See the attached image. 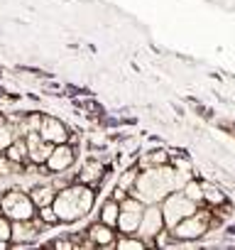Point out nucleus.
Here are the masks:
<instances>
[{"label":"nucleus","instance_id":"16","mask_svg":"<svg viewBox=\"0 0 235 250\" xmlns=\"http://www.w3.org/2000/svg\"><path fill=\"white\" fill-rule=\"evenodd\" d=\"M150 248L137 233H118L115 238V250H145Z\"/></svg>","mask_w":235,"mask_h":250},{"label":"nucleus","instance_id":"15","mask_svg":"<svg viewBox=\"0 0 235 250\" xmlns=\"http://www.w3.org/2000/svg\"><path fill=\"white\" fill-rule=\"evenodd\" d=\"M223 201H228L225 191H223L218 184H213L211 179H203V204H206L208 208H213V206H220Z\"/></svg>","mask_w":235,"mask_h":250},{"label":"nucleus","instance_id":"4","mask_svg":"<svg viewBox=\"0 0 235 250\" xmlns=\"http://www.w3.org/2000/svg\"><path fill=\"white\" fill-rule=\"evenodd\" d=\"M198 206H201V204L191 201L181 189L167 194V196L159 201V208H162V216H164V226H167V228H174L181 218H186L189 213H194Z\"/></svg>","mask_w":235,"mask_h":250},{"label":"nucleus","instance_id":"19","mask_svg":"<svg viewBox=\"0 0 235 250\" xmlns=\"http://www.w3.org/2000/svg\"><path fill=\"white\" fill-rule=\"evenodd\" d=\"M3 152H5L15 165H25V162H27V143H25V138H15Z\"/></svg>","mask_w":235,"mask_h":250},{"label":"nucleus","instance_id":"26","mask_svg":"<svg viewBox=\"0 0 235 250\" xmlns=\"http://www.w3.org/2000/svg\"><path fill=\"white\" fill-rule=\"evenodd\" d=\"M8 248H10V243H8V240H0V250H8Z\"/></svg>","mask_w":235,"mask_h":250},{"label":"nucleus","instance_id":"21","mask_svg":"<svg viewBox=\"0 0 235 250\" xmlns=\"http://www.w3.org/2000/svg\"><path fill=\"white\" fill-rule=\"evenodd\" d=\"M22 167L25 165H15L5 152H0V179H13V177L22 174Z\"/></svg>","mask_w":235,"mask_h":250},{"label":"nucleus","instance_id":"17","mask_svg":"<svg viewBox=\"0 0 235 250\" xmlns=\"http://www.w3.org/2000/svg\"><path fill=\"white\" fill-rule=\"evenodd\" d=\"M118 213H120V201H115V199H105L103 204H100V211H98V221H103V223H108V226H113L115 228V223H118Z\"/></svg>","mask_w":235,"mask_h":250},{"label":"nucleus","instance_id":"10","mask_svg":"<svg viewBox=\"0 0 235 250\" xmlns=\"http://www.w3.org/2000/svg\"><path fill=\"white\" fill-rule=\"evenodd\" d=\"M39 135L52 143V145H59V143H69L71 138V130H69V125L57 118V115H42V125H39Z\"/></svg>","mask_w":235,"mask_h":250},{"label":"nucleus","instance_id":"11","mask_svg":"<svg viewBox=\"0 0 235 250\" xmlns=\"http://www.w3.org/2000/svg\"><path fill=\"white\" fill-rule=\"evenodd\" d=\"M83 235L93 243V248H98V250H113V248H115L118 230H115L113 226L103 223V221H93V223L86 228Z\"/></svg>","mask_w":235,"mask_h":250},{"label":"nucleus","instance_id":"7","mask_svg":"<svg viewBox=\"0 0 235 250\" xmlns=\"http://www.w3.org/2000/svg\"><path fill=\"white\" fill-rule=\"evenodd\" d=\"M76 160H78V147L71 145V143H59L52 147L47 162H44V169L49 174H57V172H66L71 167H76Z\"/></svg>","mask_w":235,"mask_h":250},{"label":"nucleus","instance_id":"3","mask_svg":"<svg viewBox=\"0 0 235 250\" xmlns=\"http://www.w3.org/2000/svg\"><path fill=\"white\" fill-rule=\"evenodd\" d=\"M0 211L10 221H27L37 213V206L32 204V199L25 189L10 187L5 191H0Z\"/></svg>","mask_w":235,"mask_h":250},{"label":"nucleus","instance_id":"2","mask_svg":"<svg viewBox=\"0 0 235 250\" xmlns=\"http://www.w3.org/2000/svg\"><path fill=\"white\" fill-rule=\"evenodd\" d=\"M215 226V218H213V211L201 204L194 213H189L186 218H181L174 228H169L181 243H196L201 238H206L211 233V228Z\"/></svg>","mask_w":235,"mask_h":250},{"label":"nucleus","instance_id":"18","mask_svg":"<svg viewBox=\"0 0 235 250\" xmlns=\"http://www.w3.org/2000/svg\"><path fill=\"white\" fill-rule=\"evenodd\" d=\"M15 138H20V135H18V128L8 120L5 113H0V152H3Z\"/></svg>","mask_w":235,"mask_h":250},{"label":"nucleus","instance_id":"6","mask_svg":"<svg viewBox=\"0 0 235 250\" xmlns=\"http://www.w3.org/2000/svg\"><path fill=\"white\" fill-rule=\"evenodd\" d=\"M142 211H145V204L128 194V196L120 201V213H118L115 230H118V233H135L137 226H140Z\"/></svg>","mask_w":235,"mask_h":250},{"label":"nucleus","instance_id":"24","mask_svg":"<svg viewBox=\"0 0 235 250\" xmlns=\"http://www.w3.org/2000/svg\"><path fill=\"white\" fill-rule=\"evenodd\" d=\"M47 245H49V248H61V250H71V248H76V243H74L71 235H66V238H57V240H49Z\"/></svg>","mask_w":235,"mask_h":250},{"label":"nucleus","instance_id":"5","mask_svg":"<svg viewBox=\"0 0 235 250\" xmlns=\"http://www.w3.org/2000/svg\"><path fill=\"white\" fill-rule=\"evenodd\" d=\"M44 230V223L37 218V213L27 221H13L10 223V248H32Z\"/></svg>","mask_w":235,"mask_h":250},{"label":"nucleus","instance_id":"23","mask_svg":"<svg viewBox=\"0 0 235 250\" xmlns=\"http://www.w3.org/2000/svg\"><path fill=\"white\" fill-rule=\"evenodd\" d=\"M37 218L44 223V228L61 226V223H59V216H57V211H54V206H52V204H49V206H42V208H37Z\"/></svg>","mask_w":235,"mask_h":250},{"label":"nucleus","instance_id":"1","mask_svg":"<svg viewBox=\"0 0 235 250\" xmlns=\"http://www.w3.org/2000/svg\"><path fill=\"white\" fill-rule=\"evenodd\" d=\"M96 191L98 189H93L88 184H81V182H71L69 187L59 189L54 201H52V206L59 216V223L69 226V223H76V221L86 218L96 206Z\"/></svg>","mask_w":235,"mask_h":250},{"label":"nucleus","instance_id":"12","mask_svg":"<svg viewBox=\"0 0 235 250\" xmlns=\"http://www.w3.org/2000/svg\"><path fill=\"white\" fill-rule=\"evenodd\" d=\"M25 143H27V162L44 167V162H47V157H49V152H52L54 145L47 143L39 133H27L25 135Z\"/></svg>","mask_w":235,"mask_h":250},{"label":"nucleus","instance_id":"25","mask_svg":"<svg viewBox=\"0 0 235 250\" xmlns=\"http://www.w3.org/2000/svg\"><path fill=\"white\" fill-rule=\"evenodd\" d=\"M128 194H130L128 189H123V187H118V184H115V187H113V191H110V199H115V201H123Z\"/></svg>","mask_w":235,"mask_h":250},{"label":"nucleus","instance_id":"14","mask_svg":"<svg viewBox=\"0 0 235 250\" xmlns=\"http://www.w3.org/2000/svg\"><path fill=\"white\" fill-rule=\"evenodd\" d=\"M27 194H30L32 204H35L37 208H42V206H49V204L54 201V196H57V189H54V184H52V182L47 179V182L32 184Z\"/></svg>","mask_w":235,"mask_h":250},{"label":"nucleus","instance_id":"20","mask_svg":"<svg viewBox=\"0 0 235 250\" xmlns=\"http://www.w3.org/2000/svg\"><path fill=\"white\" fill-rule=\"evenodd\" d=\"M137 174H140V167H137V165H130V167H120V174H118L115 184L130 191V189L135 187V182H137Z\"/></svg>","mask_w":235,"mask_h":250},{"label":"nucleus","instance_id":"22","mask_svg":"<svg viewBox=\"0 0 235 250\" xmlns=\"http://www.w3.org/2000/svg\"><path fill=\"white\" fill-rule=\"evenodd\" d=\"M181 191L191 199V201H196V204H203V179H196V177H191L184 187H181Z\"/></svg>","mask_w":235,"mask_h":250},{"label":"nucleus","instance_id":"13","mask_svg":"<svg viewBox=\"0 0 235 250\" xmlns=\"http://www.w3.org/2000/svg\"><path fill=\"white\" fill-rule=\"evenodd\" d=\"M172 162V152L167 147H152V150H140L137 157V167L140 169H150V167H162Z\"/></svg>","mask_w":235,"mask_h":250},{"label":"nucleus","instance_id":"8","mask_svg":"<svg viewBox=\"0 0 235 250\" xmlns=\"http://www.w3.org/2000/svg\"><path fill=\"white\" fill-rule=\"evenodd\" d=\"M108 172H110V165H108L105 160H100V157H86V160L76 167V182L98 189V187L105 182Z\"/></svg>","mask_w":235,"mask_h":250},{"label":"nucleus","instance_id":"9","mask_svg":"<svg viewBox=\"0 0 235 250\" xmlns=\"http://www.w3.org/2000/svg\"><path fill=\"white\" fill-rule=\"evenodd\" d=\"M164 228V216H162V208L159 204H147L145 211H142V218H140V226H137V235L152 248V240L155 235Z\"/></svg>","mask_w":235,"mask_h":250}]
</instances>
